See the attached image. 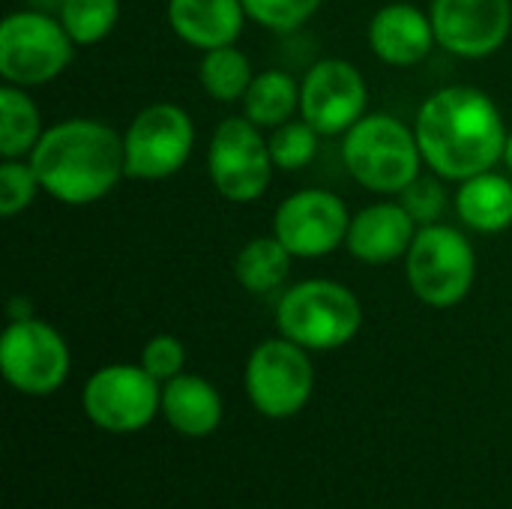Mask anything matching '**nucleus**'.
Here are the masks:
<instances>
[{
    "mask_svg": "<svg viewBox=\"0 0 512 509\" xmlns=\"http://www.w3.org/2000/svg\"><path fill=\"white\" fill-rule=\"evenodd\" d=\"M414 132L432 174L453 183L495 171L510 138L498 102L486 90L465 84L435 90L420 105Z\"/></svg>",
    "mask_w": 512,
    "mask_h": 509,
    "instance_id": "f257e3e1",
    "label": "nucleus"
},
{
    "mask_svg": "<svg viewBox=\"0 0 512 509\" xmlns=\"http://www.w3.org/2000/svg\"><path fill=\"white\" fill-rule=\"evenodd\" d=\"M42 192L66 207L102 201L126 177L123 135L93 117H69L48 126L30 153Z\"/></svg>",
    "mask_w": 512,
    "mask_h": 509,
    "instance_id": "f03ea898",
    "label": "nucleus"
},
{
    "mask_svg": "<svg viewBox=\"0 0 512 509\" xmlns=\"http://www.w3.org/2000/svg\"><path fill=\"white\" fill-rule=\"evenodd\" d=\"M342 162L369 192L399 195L417 177L423 150L417 132L393 114H366L342 135Z\"/></svg>",
    "mask_w": 512,
    "mask_h": 509,
    "instance_id": "7ed1b4c3",
    "label": "nucleus"
},
{
    "mask_svg": "<svg viewBox=\"0 0 512 509\" xmlns=\"http://www.w3.org/2000/svg\"><path fill=\"white\" fill-rule=\"evenodd\" d=\"M279 336L306 351H336L363 327L357 294L333 279H306L291 285L276 306Z\"/></svg>",
    "mask_w": 512,
    "mask_h": 509,
    "instance_id": "20e7f679",
    "label": "nucleus"
},
{
    "mask_svg": "<svg viewBox=\"0 0 512 509\" xmlns=\"http://www.w3.org/2000/svg\"><path fill=\"white\" fill-rule=\"evenodd\" d=\"M405 276L420 303L432 309L459 306L477 279L474 243L453 225H423L405 255Z\"/></svg>",
    "mask_w": 512,
    "mask_h": 509,
    "instance_id": "39448f33",
    "label": "nucleus"
},
{
    "mask_svg": "<svg viewBox=\"0 0 512 509\" xmlns=\"http://www.w3.org/2000/svg\"><path fill=\"white\" fill-rule=\"evenodd\" d=\"M75 42L57 15L18 9L0 21V75L15 87H42L72 63Z\"/></svg>",
    "mask_w": 512,
    "mask_h": 509,
    "instance_id": "423d86ee",
    "label": "nucleus"
},
{
    "mask_svg": "<svg viewBox=\"0 0 512 509\" xmlns=\"http://www.w3.org/2000/svg\"><path fill=\"white\" fill-rule=\"evenodd\" d=\"M207 171L216 192L231 204L258 201L273 180V156L264 129L249 117H225L207 147Z\"/></svg>",
    "mask_w": 512,
    "mask_h": 509,
    "instance_id": "0eeeda50",
    "label": "nucleus"
},
{
    "mask_svg": "<svg viewBox=\"0 0 512 509\" xmlns=\"http://www.w3.org/2000/svg\"><path fill=\"white\" fill-rule=\"evenodd\" d=\"M126 177L132 180H168L192 156L195 126L186 108L174 102H153L132 117L123 132Z\"/></svg>",
    "mask_w": 512,
    "mask_h": 509,
    "instance_id": "6e6552de",
    "label": "nucleus"
},
{
    "mask_svg": "<svg viewBox=\"0 0 512 509\" xmlns=\"http://www.w3.org/2000/svg\"><path fill=\"white\" fill-rule=\"evenodd\" d=\"M81 405L93 426L129 435L150 426L156 411H162V384L144 366H102L87 378Z\"/></svg>",
    "mask_w": 512,
    "mask_h": 509,
    "instance_id": "1a4fd4ad",
    "label": "nucleus"
},
{
    "mask_svg": "<svg viewBox=\"0 0 512 509\" xmlns=\"http://www.w3.org/2000/svg\"><path fill=\"white\" fill-rule=\"evenodd\" d=\"M315 387L309 351L279 336L261 342L246 363V393L258 414L282 420L306 408Z\"/></svg>",
    "mask_w": 512,
    "mask_h": 509,
    "instance_id": "9d476101",
    "label": "nucleus"
},
{
    "mask_svg": "<svg viewBox=\"0 0 512 509\" xmlns=\"http://www.w3.org/2000/svg\"><path fill=\"white\" fill-rule=\"evenodd\" d=\"M72 357L66 339L45 321H9L0 339V369L9 387L27 396H48L63 387Z\"/></svg>",
    "mask_w": 512,
    "mask_h": 509,
    "instance_id": "9b49d317",
    "label": "nucleus"
},
{
    "mask_svg": "<svg viewBox=\"0 0 512 509\" xmlns=\"http://www.w3.org/2000/svg\"><path fill=\"white\" fill-rule=\"evenodd\" d=\"M369 87L360 69L342 57L312 63L300 81V117L318 135H345L366 117Z\"/></svg>",
    "mask_w": 512,
    "mask_h": 509,
    "instance_id": "f8f14e48",
    "label": "nucleus"
},
{
    "mask_svg": "<svg viewBox=\"0 0 512 509\" xmlns=\"http://www.w3.org/2000/svg\"><path fill=\"white\" fill-rule=\"evenodd\" d=\"M351 213L327 189H300L288 195L273 216V234L294 258H324L345 246Z\"/></svg>",
    "mask_w": 512,
    "mask_h": 509,
    "instance_id": "ddd939ff",
    "label": "nucleus"
},
{
    "mask_svg": "<svg viewBox=\"0 0 512 509\" xmlns=\"http://www.w3.org/2000/svg\"><path fill=\"white\" fill-rule=\"evenodd\" d=\"M438 45L462 60H483L504 48L512 30V0H432Z\"/></svg>",
    "mask_w": 512,
    "mask_h": 509,
    "instance_id": "4468645a",
    "label": "nucleus"
},
{
    "mask_svg": "<svg viewBox=\"0 0 512 509\" xmlns=\"http://www.w3.org/2000/svg\"><path fill=\"white\" fill-rule=\"evenodd\" d=\"M420 225L402 207V201H378L351 216L345 249L372 267L393 264L408 255Z\"/></svg>",
    "mask_w": 512,
    "mask_h": 509,
    "instance_id": "2eb2a0df",
    "label": "nucleus"
},
{
    "mask_svg": "<svg viewBox=\"0 0 512 509\" xmlns=\"http://www.w3.org/2000/svg\"><path fill=\"white\" fill-rule=\"evenodd\" d=\"M435 45L432 15L414 3H387L369 21V48L387 66H417Z\"/></svg>",
    "mask_w": 512,
    "mask_h": 509,
    "instance_id": "dca6fc26",
    "label": "nucleus"
},
{
    "mask_svg": "<svg viewBox=\"0 0 512 509\" xmlns=\"http://www.w3.org/2000/svg\"><path fill=\"white\" fill-rule=\"evenodd\" d=\"M174 36L198 51L234 45L249 21L243 0H168Z\"/></svg>",
    "mask_w": 512,
    "mask_h": 509,
    "instance_id": "f3484780",
    "label": "nucleus"
},
{
    "mask_svg": "<svg viewBox=\"0 0 512 509\" xmlns=\"http://www.w3.org/2000/svg\"><path fill=\"white\" fill-rule=\"evenodd\" d=\"M162 414L180 435L204 438L222 423V396L201 375H177L162 384Z\"/></svg>",
    "mask_w": 512,
    "mask_h": 509,
    "instance_id": "a211bd4d",
    "label": "nucleus"
},
{
    "mask_svg": "<svg viewBox=\"0 0 512 509\" xmlns=\"http://www.w3.org/2000/svg\"><path fill=\"white\" fill-rule=\"evenodd\" d=\"M456 213L471 231H507L512 225V180L498 171H483L462 180L456 192Z\"/></svg>",
    "mask_w": 512,
    "mask_h": 509,
    "instance_id": "6ab92c4d",
    "label": "nucleus"
},
{
    "mask_svg": "<svg viewBox=\"0 0 512 509\" xmlns=\"http://www.w3.org/2000/svg\"><path fill=\"white\" fill-rule=\"evenodd\" d=\"M294 114H300V81L285 69L255 72L243 96V117L261 129H276L294 120Z\"/></svg>",
    "mask_w": 512,
    "mask_h": 509,
    "instance_id": "aec40b11",
    "label": "nucleus"
},
{
    "mask_svg": "<svg viewBox=\"0 0 512 509\" xmlns=\"http://www.w3.org/2000/svg\"><path fill=\"white\" fill-rule=\"evenodd\" d=\"M42 132H45L42 117L27 87H15L3 81L0 87V156L30 159Z\"/></svg>",
    "mask_w": 512,
    "mask_h": 509,
    "instance_id": "412c9836",
    "label": "nucleus"
},
{
    "mask_svg": "<svg viewBox=\"0 0 512 509\" xmlns=\"http://www.w3.org/2000/svg\"><path fill=\"white\" fill-rule=\"evenodd\" d=\"M294 255L279 243L276 234L252 237L234 258V276L249 294H270L291 276Z\"/></svg>",
    "mask_w": 512,
    "mask_h": 509,
    "instance_id": "4be33fe9",
    "label": "nucleus"
},
{
    "mask_svg": "<svg viewBox=\"0 0 512 509\" xmlns=\"http://www.w3.org/2000/svg\"><path fill=\"white\" fill-rule=\"evenodd\" d=\"M252 78H255V69H252L249 57L237 48V42L204 51V57L198 63V81H201L204 93L225 105L243 102Z\"/></svg>",
    "mask_w": 512,
    "mask_h": 509,
    "instance_id": "5701e85b",
    "label": "nucleus"
},
{
    "mask_svg": "<svg viewBox=\"0 0 512 509\" xmlns=\"http://www.w3.org/2000/svg\"><path fill=\"white\" fill-rule=\"evenodd\" d=\"M75 45L108 39L120 21V0H66L57 15Z\"/></svg>",
    "mask_w": 512,
    "mask_h": 509,
    "instance_id": "b1692460",
    "label": "nucleus"
},
{
    "mask_svg": "<svg viewBox=\"0 0 512 509\" xmlns=\"http://www.w3.org/2000/svg\"><path fill=\"white\" fill-rule=\"evenodd\" d=\"M318 132L300 117L270 129V156L276 171H303L318 153Z\"/></svg>",
    "mask_w": 512,
    "mask_h": 509,
    "instance_id": "393cba45",
    "label": "nucleus"
},
{
    "mask_svg": "<svg viewBox=\"0 0 512 509\" xmlns=\"http://www.w3.org/2000/svg\"><path fill=\"white\" fill-rule=\"evenodd\" d=\"M42 192V183L30 165V159H3L0 162V216L12 219L24 213L36 195Z\"/></svg>",
    "mask_w": 512,
    "mask_h": 509,
    "instance_id": "a878e982",
    "label": "nucleus"
},
{
    "mask_svg": "<svg viewBox=\"0 0 512 509\" xmlns=\"http://www.w3.org/2000/svg\"><path fill=\"white\" fill-rule=\"evenodd\" d=\"M324 0H243L249 21L273 30V33H291L303 27Z\"/></svg>",
    "mask_w": 512,
    "mask_h": 509,
    "instance_id": "bb28decb",
    "label": "nucleus"
},
{
    "mask_svg": "<svg viewBox=\"0 0 512 509\" xmlns=\"http://www.w3.org/2000/svg\"><path fill=\"white\" fill-rule=\"evenodd\" d=\"M399 201L414 216V222L423 228V225L441 222V216L447 210V189H444V183H441L438 174H432V177H423L420 174L408 189L399 192Z\"/></svg>",
    "mask_w": 512,
    "mask_h": 509,
    "instance_id": "cd10ccee",
    "label": "nucleus"
},
{
    "mask_svg": "<svg viewBox=\"0 0 512 509\" xmlns=\"http://www.w3.org/2000/svg\"><path fill=\"white\" fill-rule=\"evenodd\" d=\"M141 366L159 381V384H168L171 378L183 375V366H186V348L177 336H153L144 351H141Z\"/></svg>",
    "mask_w": 512,
    "mask_h": 509,
    "instance_id": "c85d7f7f",
    "label": "nucleus"
},
{
    "mask_svg": "<svg viewBox=\"0 0 512 509\" xmlns=\"http://www.w3.org/2000/svg\"><path fill=\"white\" fill-rule=\"evenodd\" d=\"M24 318H33V309L24 297H12L9 300V321H24Z\"/></svg>",
    "mask_w": 512,
    "mask_h": 509,
    "instance_id": "c756f323",
    "label": "nucleus"
},
{
    "mask_svg": "<svg viewBox=\"0 0 512 509\" xmlns=\"http://www.w3.org/2000/svg\"><path fill=\"white\" fill-rule=\"evenodd\" d=\"M66 0H30V9H39V12H48V15H60Z\"/></svg>",
    "mask_w": 512,
    "mask_h": 509,
    "instance_id": "7c9ffc66",
    "label": "nucleus"
},
{
    "mask_svg": "<svg viewBox=\"0 0 512 509\" xmlns=\"http://www.w3.org/2000/svg\"><path fill=\"white\" fill-rule=\"evenodd\" d=\"M504 165H507V171L512 174V132L510 138H507V147H504Z\"/></svg>",
    "mask_w": 512,
    "mask_h": 509,
    "instance_id": "2f4dec72",
    "label": "nucleus"
}]
</instances>
